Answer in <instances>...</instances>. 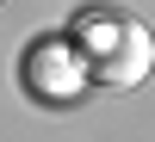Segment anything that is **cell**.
Here are the masks:
<instances>
[{"label": "cell", "mask_w": 155, "mask_h": 142, "mask_svg": "<svg viewBox=\"0 0 155 142\" xmlns=\"http://www.w3.org/2000/svg\"><path fill=\"white\" fill-rule=\"evenodd\" d=\"M68 43H74L81 74L99 80V87H137L155 68V37H149L143 19H130V12H87Z\"/></svg>", "instance_id": "obj_1"}]
</instances>
